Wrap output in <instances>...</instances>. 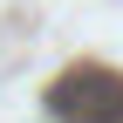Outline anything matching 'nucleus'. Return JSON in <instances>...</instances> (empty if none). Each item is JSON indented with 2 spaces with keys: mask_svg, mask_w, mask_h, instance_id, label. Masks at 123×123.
I'll use <instances>...</instances> for the list:
<instances>
[{
  "mask_svg": "<svg viewBox=\"0 0 123 123\" xmlns=\"http://www.w3.org/2000/svg\"><path fill=\"white\" fill-rule=\"evenodd\" d=\"M48 110L62 123H123V75H110V68H68L48 89Z\"/></svg>",
  "mask_w": 123,
  "mask_h": 123,
  "instance_id": "obj_1",
  "label": "nucleus"
}]
</instances>
